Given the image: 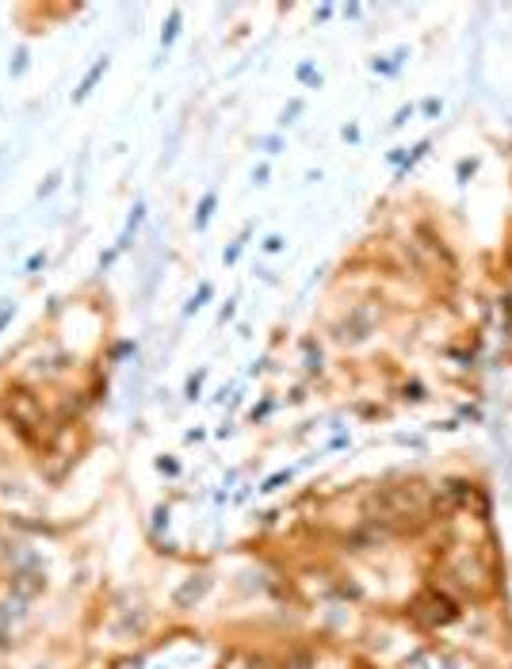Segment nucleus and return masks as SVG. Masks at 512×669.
Masks as SVG:
<instances>
[{
	"label": "nucleus",
	"mask_w": 512,
	"mask_h": 669,
	"mask_svg": "<svg viewBox=\"0 0 512 669\" xmlns=\"http://www.w3.org/2000/svg\"><path fill=\"white\" fill-rule=\"evenodd\" d=\"M241 669H272V661L260 658V654H245V658H241Z\"/></svg>",
	"instance_id": "nucleus-5"
},
{
	"label": "nucleus",
	"mask_w": 512,
	"mask_h": 669,
	"mask_svg": "<svg viewBox=\"0 0 512 669\" xmlns=\"http://www.w3.org/2000/svg\"><path fill=\"white\" fill-rule=\"evenodd\" d=\"M207 589H210V578H199V581L191 578L188 585H184L180 593H176V608H188V601H199V597L207 593Z\"/></svg>",
	"instance_id": "nucleus-3"
},
{
	"label": "nucleus",
	"mask_w": 512,
	"mask_h": 669,
	"mask_svg": "<svg viewBox=\"0 0 512 669\" xmlns=\"http://www.w3.org/2000/svg\"><path fill=\"white\" fill-rule=\"evenodd\" d=\"M459 601L447 593H440V589H424L421 597H413V604H409V616H413L421 628H447V623L459 620Z\"/></svg>",
	"instance_id": "nucleus-1"
},
{
	"label": "nucleus",
	"mask_w": 512,
	"mask_h": 669,
	"mask_svg": "<svg viewBox=\"0 0 512 669\" xmlns=\"http://www.w3.org/2000/svg\"><path fill=\"white\" fill-rule=\"evenodd\" d=\"M283 669H314V654H306V650L291 654V658L283 661Z\"/></svg>",
	"instance_id": "nucleus-4"
},
{
	"label": "nucleus",
	"mask_w": 512,
	"mask_h": 669,
	"mask_svg": "<svg viewBox=\"0 0 512 669\" xmlns=\"http://www.w3.org/2000/svg\"><path fill=\"white\" fill-rule=\"evenodd\" d=\"M8 593L16 597V601H35V597H42V593H46V570H39V566H31V562L12 566Z\"/></svg>",
	"instance_id": "nucleus-2"
}]
</instances>
